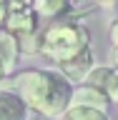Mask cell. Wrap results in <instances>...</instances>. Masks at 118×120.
<instances>
[{
  "label": "cell",
  "mask_w": 118,
  "mask_h": 120,
  "mask_svg": "<svg viewBox=\"0 0 118 120\" xmlns=\"http://www.w3.org/2000/svg\"><path fill=\"white\" fill-rule=\"evenodd\" d=\"M13 88L25 108L43 112L45 118H63L73 100L70 82L55 70H25L13 78Z\"/></svg>",
  "instance_id": "6da1fadb"
},
{
  "label": "cell",
  "mask_w": 118,
  "mask_h": 120,
  "mask_svg": "<svg viewBox=\"0 0 118 120\" xmlns=\"http://www.w3.org/2000/svg\"><path fill=\"white\" fill-rule=\"evenodd\" d=\"M88 48H90L88 30L78 22H68V20L53 22L40 38V52L45 58H50L53 63H58V65L78 58Z\"/></svg>",
  "instance_id": "7a4b0ae2"
},
{
  "label": "cell",
  "mask_w": 118,
  "mask_h": 120,
  "mask_svg": "<svg viewBox=\"0 0 118 120\" xmlns=\"http://www.w3.org/2000/svg\"><path fill=\"white\" fill-rule=\"evenodd\" d=\"M8 33L15 38L38 33V15L33 10V3H8V18H5Z\"/></svg>",
  "instance_id": "3957f363"
},
{
  "label": "cell",
  "mask_w": 118,
  "mask_h": 120,
  "mask_svg": "<svg viewBox=\"0 0 118 120\" xmlns=\"http://www.w3.org/2000/svg\"><path fill=\"white\" fill-rule=\"evenodd\" d=\"M108 95H106L103 90L98 88H90V85H78L73 90V100H70V108H88V110H101L106 112L108 110Z\"/></svg>",
  "instance_id": "277c9868"
},
{
  "label": "cell",
  "mask_w": 118,
  "mask_h": 120,
  "mask_svg": "<svg viewBox=\"0 0 118 120\" xmlns=\"http://www.w3.org/2000/svg\"><path fill=\"white\" fill-rule=\"evenodd\" d=\"M93 50H85V52H81L78 58H73V60H68V63H63L60 65V75L65 78L68 82L70 80H83L85 82V78H88V73L93 70Z\"/></svg>",
  "instance_id": "5b68a950"
},
{
  "label": "cell",
  "mask_w": 118,
  "mask_h": 120,
  "mask_svg": "<svg viewBox=\"0 0 118 120\" xmlns=\"http://www.w3.org/2000/svg\"><path fill=\"white\" fill-rule=\"evenodd\" d=\"M0 120H28V108L13 90H0Z\"/></svg>",
  "instance_id": "8992f818"
},
{
  "label": "cell",
  "mask_w": 118,
  "mask_h": 120,
  "mask_svg": "<svg viewBox=\"0 0 118 120\" xmlns=\"http://www.w3.org/2000/svg\"><path fill=\"white\" fill-rule=\"evenodd\" d=\"M18 38L13 33H8V30H0V60H3V65H5V73H15V68H18Z\"/></svg>",
  "instance_id": "52a82bcc"
},
{
  "label": "cell",
  "mask_w": 118,
  "mask_h": 120,
  "mask_svg": "<svg viewBox=\"0 0 118 120\" xmlns=\"http://www.w3.org/2000/svg\"><path fill=\"white\" fill-rule=\"evenodd\" d=\"M33 10H35L38 18H45V20H50V18H60V15H65L70 10L65 0H35L33 3Z\"/></svg>",
  "instance_id": "ba28073f"
},
{
  "label": "cell",
  "mask_w": 118,
  "mask_h": 120,
  "mask_svg": "<svg viewBox=\"0 0 118 120\" xmlns=\"http://www.w3.org/2000/svg\"><path fill=\"white\" fill-rule=\"evenodd\" d=\"M60 120H108V115L101 110H88V108H68Z\"/></svg>",
  "instance_id": "9c48e42d"
},
{
  "label": "cell",
  "mask_w": 118,
  "mask_h": 120,
  "mask_svg": "<svg viewBox=\"0 0 118 120\" xmlns=\"http://www.w3.org/2000/svg\"><path fill=\"white\" fill-rule=\"evenodd\" d=\"M111 68H106V65H98L93 68L88 73V78H85V82L83 85H90V88H98V90H106V82H108V78H111Z\"/></svg>",
  "instance_id": "30bf717a"
},
{
  "label": "cell",
  "mask_w": 118,
  "mask_h": 120,
  "mask_svg": "<svg viewBox=\"0 0 118 120\" xmlns=\"http://www.w3.org/2000/svg\"><path fill=\"white\" fill-rule=\"evenodd\" d=\"M18 48H20L23 52H38L40 50V40H38V33H33V35H20L18 38Z\"/></svg>",
  "instance_id": "8fae6325"
},
{
  "label": "cell",
  "mask_w": 118,
  "mask_h": 120,
  "mask_svg": "<svg viewBox=\"0 0 118 120\" xmlns=\"http://www.w3.org/2000/svg\"><path fill=\"white\" fill-rule=\"evenodd\" d=\"M106 95H108V100L111 103H118V70H113L111 78H108V82H106Z\"/></svg>",
  "instance_id": "7c38bea8"
},
{
  "label": "cell",
  "mask_w": 118,
  "mask_h": 120,
  "mask_svg": "<svg viewBox=\"0 0 118 120\" xmlns=\"http://www.w3.org/2000/svg\"><path fill=\"white\" fill-rule=\"evenodd\" d=\"M108 60H111V70H118V48H111Z\"/></svg>",
  "instance_id": "4fadbf2b"
},
{
  "label": "cell",
  "mask_w": 118,
  "mask_h": 120,
  "mask_svg": "<svg viewBox=\"0 0 118 120\" xmlns=\"http://www.w3.org/2000/svg\"><path fill=\"white\" fill-rule=\"evenodd\" d=\"M111 43H113V48H118V22H113V28H111Z\"/></svg>",
  "instance_id": "5bb4252c"
},
{
  "label": "cell",
  "mask_w": 118,
  "mask_h": 120,
  "mask_svg": "<svg viewBox=\"0 0 118 120\" xmlns=\"http://www.w3.org/2000/svg\"><path fill=\"white\" fill-rule=\"evenodd\" d=\"M5 18H8V3H3V0H0V25L5 22Z\"/></svg>",
  "instance_id": "9a60e30c"
},
{
  "label": "cell",
  "mask_w": 118,
  "mask_h": 120,
  "mask_svg": "<svg viewBox=\"0 0 118 120\" xmlns=\"http://www.w3.org/2000/svg\"><path fill=\"white\" fill-rule=\"evenodd\" d=\"M5 75H8V73H5V65H3V60H0V82L5 80Z\"/></svg>",
  "instance_id": "2e32d148"
}]
</instances>
